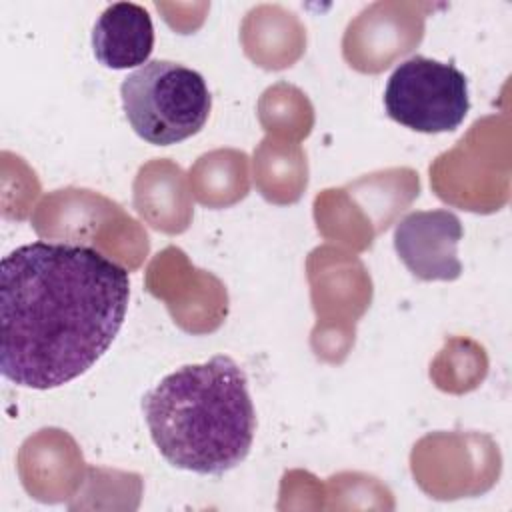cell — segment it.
Returning a JSON list of instances; mask_svg holds the SVG:
<instances>
[{
    "label": "cell",
    "mask_w": 512,
    "mask_h": 512,
    "mask_svg": "<svg viewBox=\"0 0 512 512\" xmlns=\"http://www.w3.org/2000/svg\"><path fill=\"white\" fill-rule=\"evenodd\" d=\"M96 60L112 70L144 66L154 50V26L148 10L134 2L104 8L92 28Z\"/></svg>",
    "instance_id": "6"
},
{
    "label": "cell",
    "mask_w": 512,
    "mask_h": 512,
    "mask_svg": "<svg viewBox=\"0 0 512 512\" xmlns=\"http://www.w3.org/2000/svg\"><path fill=\"white\" fill-rule=\"evenodd\" d=\"M158 452L176 468L224 474L246 460L256 412L244 370L226 354L182 366L142 400Z\"/></svg>",
    "instance_id": "2"
},
{
    "label": "cell",
    "mask_w": 512,
    "mask_h": 512,
    "mask_svg": "<svg viewBox=\"0 0 512 512\" xmlns=\"http://www.w3.org/2000/svg\"><path fill=\"white\" fill-rule=\"evenodd\" d=\"M120 98L132 130L156 146L198 134L212 108L202 74L172 60H150L130 72L120 84Z\"/></svg>",
    "instance_id": "3"
},
{
    "label": "cell",
    "mask_w": 512,
    "mask_h": 512,
    "mask_svg": "<svg viewBox=\"0 0 512 512\" xmlns=\"http://www.w3.org/2000/svg\"><path fill=\"white\" fill-rule=\"evenodd\" d=\"M388 116L416 132L456 130L468 110V80L450 62L412 56L398 64L384 90Z\"/></svg>",
    "instance_id": "4"
},
{
    "label": "cell",
    "mask_w": 512,
    "mask_h": 512,
    "mask_svg": "<svg viewBox=\"0 0 512 512\" xmlns=\"http://www.w3.org/2000/svg\"><path fill=\"white\" fill-rule=\"evenodd\" d=\"M462 222L450 210H416L394 228V250L420 280H456L462 274L458 244Z\"/></svg>",
    "instance_id": "5"
},
{
    "label": "cell",
    "mask_w": 512,
    "mask_h": 512,
    "mask_svg": "<svg viewBox=\"0 0 512 512\" xmlns=\"http://www.w3.org/2000/svg\"><path fill=\"white\" fill-rule=\"evenodd\" d=\"M128 300V270L92 246H18L0 264L2 376L32 390L82 376L112 346Z\"/></svg>",
    "instance_id": "1"
}]
</instances>
